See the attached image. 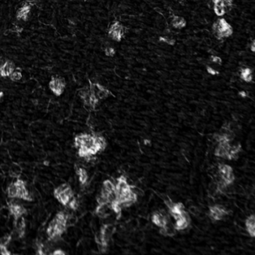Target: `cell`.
<instances>
[{
	"label": "cell",
	"instance_id": "obj_17",
	"mask_svg": "<svg viewBox=\"0 0 255 255\" xmlns=\"http://www.w3.org/2000/svg\"><path fill=\"white\" fill-rule=\"evenodd\" d=\"M22 73H21L20 71H17V70H14V71L11 73V75L9 76V78L11 80L14 81V82H17V81H20L22 79Z\"/></svg>",
	"mask_w": 255,
	"mask_h": 255
},
{
	"label": "cell",
	"instance_id": "obj_20",
	"mask_svg": "<svg viewBox=\"0 0 255 255\" xmlns=\"http://www.w3.org/2000/svg\"><path fill=\"white\" fill-rule=\"evenodd\" d=\"M104 52L106 56H110V57H112L115 54V50L111 47H106L104 50Z\"/></svg>",
	"mask_w": 255,
	"mask_h": 255
},
{
	"label": "cell",
	"instance_id": "obj_9",
	"mask_svg": "<svg viewBox=\"0 0 255 255\" xmlns=\"http://www.w3.org/2000/svg\"><path fill=\"white\" fill-rule=\"evenodd\" d=\"M30 11H31V5L28 2H26L22 7H20L17 10L16 17L18 20L27 21L28 19V15H29Z\"/></svg>",
	"mask_w": 255,
	"mask_h": 255
},
{
	"label": "cell",
	"instance_id": "obj_12",
	"mask_svg": "<svg viewBox=\"0 0 255 255\" xmlns=\"http://www.w3.org/2000/svg\"><path fill=\"white\" fill-rule=\"evenodd\" d=\"M176 231L177 230L175 229L174 225H173L169 222L164 227H160L159 233L162 235H163V236H165V237H173V236H174L176 234Z\"/></svg>",
	"mask_w": 255,
	"mask_h": 255
},
{
	"label": "cell",
	"instance_id": "obj_3",
	"mask_svg": "<svg viewBox=\"0 0 255 255\" xmlns=\"http://www.w3.org/2000/svg\"><path fill=\"white\" fill-rule=\"evenodd\" d=\"M66 82L64 79L62 77H52L49 83L50 89L52 91L56 96H60L64 91Z\"/></svg>",
	"mask_w": 255,
	"mask_h": 255
},
{
	"label": "cell",
	"instance_id": "obj_29",
	"mask_svg": "<svg viewBox=\"0 0 255 255\" xmlns=\"http://www.w3.org/2000/svg\"><path fill=\"white\" fill-rule=\"evenodd\" d=\"M3 95H4L3 92H2V91H0V101H1V100H2V97H3Z\"/></svg>",
	"mask_w": 255,
	"mask_h": 255
},
{
	"label": "cell",
	"instance_id": "obj_4",
	"mask_svg": "<svg viewBox=\"0 0 255 255\" xmlns=\"http://www.w3.org/2000/svg\"><path fill=\"white\" fill-rule=\"evenodd\" d=\"M124 28L118 21L113 22L109 28V36L114 41L120 42L124 35Z\"/></svg>",
	"mask_w": 255,
	"mask_h": 255
},
{
	"label": "cell",
	"instance_id": "obj_26",
	"mask_svg": "<svg viewBox=\"0 0 255 255\" xmlns=\"http://www.w3.org/2000/svg\"><path fill=\"white\" fill-rule=\"evenodd\" d=\"M51 254L55 255H64L65 254V252H64V251H62V249H56Z\"/></svg>",
	"mask_w": 255,
	"mask_h": 255
},
{
	"label": "cell",
	"instance_id": "obj_16",
	"mask_svg": "<svg viewBox=\"0 0 255 255\" xmlns=\"http://www.w3.org/2000/svg\"><path fill=\"white\" fill-rule=\"evenodd\" d=\"M240 78L242 80H244L246 82H251L253 79L252 76V71L248 67H244L242 68L240 71V75H239Z\"/></svg>",
	"mask_w": 255,
	"mask_h": 255
},
{
	"label": "cell",
	"instance_id": "obj_21",
	"mask_svg": "<svg viewBox=\"0 0 255 255\" xmlns=\"http://www.w3.org/2000/svg\"><path fill=\"white\" fill-rule=\"evenodd\" d=\"M224 136V135H223ZM227 136H228V138H229V139L231 140V141H232V140L233 139V138H234V136H235V133L234 132H231V133H230V134H227ZM213 137H214V138H215V140H216V142H218V140H219V138H220V137H221V134L219 135V133H216V134L214 135V136H213Z\"/></svg>",
	"mask_w": 255,
	"mask_h": 255
},
{
	"label": "cell",
	"instance_id": "obj_7",
	"mask_svg": "<svg viewBox=\"0 0 255 255\" xmlns=\"http://www.w3.org/2000/svg\"><path fill=\"white\" fill-rule=\"evenodd\" d=\"M213 4V10L214 12L218 17H222L225 14L227 11H229L230 9L226 5L225 2L223 0H216L212 2Z\"/></svg>",
	"mask_w": 255,
	"mask_h": 255
},
{
	"label": "cell",
	"instance_id": "obj_22",
	"mask_svg": "<svg viewBox=\"0 0 255 255\" xmlns=\"http://www.w3.org/2000/svg\"><path fill=\"white\" fill-rule=\"evenodd\" d=\"M210 59L213 63L218 64H221L222 62V58H220L219 56H216V55H212V56H210Z\"/></svg>",
	"mask_w": 255,
	"mask_h": 255
},
{
	"label": "cell",
	"instance_id": "obj_8",
	"mask_svg": "<svg viewBox=\"0 0 255 255\" xmlns=\"http://www.w3.org/2000/svg\"><path fill=\"white\" fill-rule=\"evenodd\" d=\"M15 70V64L10 60H6L0 67V76L2 77H9L11 73Z\"/></svg>",
	"mask_w": 255,
	"mask_h": 255
},
{
	"label": "cell",
	"instance_id": "obj_27",
	"mask_svg": "<svg viewBox=\"0 0 255 255\" xmlns=\"http://www.w3.org/2000/svg\"><path fill=\"white\" fill-rule=\"evenodd\" d=\"M250 49H251V50H252L253 52H255V41H252V43H251V45H250Z\"/></svg>",
	"mask_w": 255,
	"mask_h": 255
},
{
	"label": "cell",
	"instance_id": "obj_1",
	"mask_svg": "<svg viewBox=\"0 0 255 255\" xmlns=\"http://www.w3.org/2000/svg\"><path fill=\"white\" fill-rule=\"evenodd\" d=\"M212 31L218 40H223L226 37H229L233 32V27L224 18L218 19L213 23Z\"/></svg>",
	"mask_w": 255,
	"mask_h": 255
},
{
	"label": "cell",
	"instance_id": "obj_10",
	"mask_svg": "<svg viewBox=\"0 0 255 255\" xmlns=\"http://www.w3.org/2000/svg\"><path fill=\"white\" fill-rule=\"evenodd\" d=\"M174 227L177 231H182L188 227L190 224V218L189 214L185 217H182L181 218H179L177 220H175Z\"/></svg>",
	"mask_w": 255,
	"mask_h": 255
},
{
	"label": "cell",
	"instance_id": "obj_14",
	"mask_svg": "<svg viewBox=\"0 0 255 255\" xmlns=\"http://www.w3.org/2000/svg\"><path fill=\"white\" fill-rule=\"evenodd\" d=\"M94 138L95 145L97 146V147L98 148L99 152L104 151L106 145H107L104 137L100 136V135L94 134Z\"/></svg>",
	"mask_w": 255,
	"mask_h": 255
},
{
	"label": "cell",
	"instance_id": "obj_11",
	"mask_svg": "<svg viewBox=\"0 0 255 255\" xmlns=\"http://www.w3.org/2000/svg\"><path fill=\"white\" fill-rule=\"evenodd\" d=\"M246 231L249 233L252 237L255 236V217L254 215H251L246 220Z\"/></svg>",
	"mask_w": 255,
	"mask_h": 255
},
{
	"label": "cell",
	"instance_id": "obj_19",
	"mask_svg": "<svg viewBox=\"0 0 255 255\" xmlns=\"http://www.w3.org/2000/svg\"><path fill=\"white\" fill-rule=\"evenodd\" d=\"M159 41L161 42H163L165 43H167L168 45H170V46H173V45L175 44V41L172 38H170L169 37H159Z\"/></svg>",
	"mask_w": 255,
	"mask_h": 255
},
{
	"label": "cell",
	"instance_id": "obj_6",
	"mask_svg": "<svg viewBox=\"0 0 255 255\" xmlns=\"http://www.w3.org/2000/svg\"><path fill=\"white\" fill-rule=\"evenodd\" d=\"M152 222L158 227H162L170 222V218L165 211L162 210L153 212V214L152 215Z\"/></svg>",
	"mask_w": 255,
	"mask_h": 255
},
{
	"label": "cell",
	"instance_id": "obj_25",
	"mask_svg": "<svg viewBox=\"0 0 255 255\" xmlns=\"http://www.w3.org/2000/svg\"><path fill=\"white\" fill-rule=\"evenodd\" d=\"M189 212H191L192 215H195V216L199 214V210H198L197 207H190Z\"/></svg>",
	"mask_w": 255,
	"mask_h": 255
},
{
	"label": "cell",
	"instance_id": "obj_13",
	"mask_svg": "<svg viewBox=\"0 0 255 255\" xmlns=\"http://www.w3.org/2000/svg\"><path fill=\"white\" fill-rule=\"evenodd\" d=\"M18 191H19V186L17 184V181L14 182H11L8 186L7 187V196L10 198H14L17 197L18 196Z\"/></svg>",
	"mask_w": 255,
	"mask_h": 255
},
{
	"label": "cell",
	"instance_id": "obj_15",
	"mask_svg": "<svg viewBox=\"0 0 255 255\" xmlns=\"http://www.w3.org/2000/svg\"><path fill=\"white\" fill-rule=\"evenodd\" d=\"M171 25L174 28L181 29L186 26V22L183 17H180V16H174L172 21H171Z\"/></svg>",
	"mask_w": 255,
	"mask_h": 255
},
{
	"label": "cell",
	"instance_id": "obj_18",
	"mask_svg": "<svg viewBox=\"0 0 255 255\" xmlns=\"http://www.w3.org/2000/svg\"><path fill=\"white\" fill-rule=\"evenodd\" d=\"M11 236L9 234H6L5 236L1 238L0 239V245H2V246H7L8 245L10 244V242L11 241Z\"/></svg>",
	"mask_w": 255,
	"mask_h": 255
},
{
	"label": "cell",
	"instance_id": "obj_5",
	"mask_svg": "<svg viewBox=\"0 0 255 255\" xmlns=\"http://www.w3.org/2000/svg\"><path fill=\"white\" fill-rule=\"evenodd\" d=\"M227 214V210L222 205L214 204L210 207V218L214 221H219Z\"/></svg>",
	"mask_w": 255,
	"mask_h": 255
},
{
	"label": "cell",
	"instance_id": "obj_28",
	"mask_svg": "<svg viewBox=\"0 0 255 255\" xmlns=\"http://www.w3.org/2000/svg\"><path fill=\"white\" fill-rule=\"evenodd\" d=\"M239 94L242 97H246V96H247V94H246V92L245 91H240V92L239 93Z\"/></svg>",
	"mask_w": 255,
	"mask_h": 255
},
{
	"label": "cell",
	"instance_id": "obj_23",
	"mask_svg": "<svg viewBox=\"0 0 255 255\" xmlns=\"http://www.w3.org/2000/svg\"><path fill=\"white\" fill-rule=\"evenodd\" d=\"M0 213H1V215L3 217H7V216L11 214L9 208H6V207H3V208L0 210Z\"/></svg>",
	"mask_w": 255,
	"mask_h": 255
},
{
	"label": "cell",
	"instance_id": "obj_24",
	"mask_svg": "<svg viewBox=\"0 0 255 255\" xmlns=\"http://www.w3.org/2000/svg\"><path fill=\"white\" fill-rule=\"evenodd\" d=\"M207 73H209L210 75H212V76H215V75H218V71H217L216 70H215L214 68H212V67H210V66H207Z\"/></svg>",
	"mask_w": 255,
	"mask_h": 255
},
{
	"label": "cell",
	"instance_id": "obj_2",
	"mask_svg": "<svg viewBox=\"0 0 255 255\" xmlns=\"http://www.w3.org/2000/svg\"><path fill=\"white\" fill-rule=\"evenodd\" d=\"M218 174L219 175L220 178L227 185L233 184L235 176L232 167L228 165L218 164Z\"/></svg>",
	"mask_w": 255,
	"mask_h": 255
}]
</instances>
